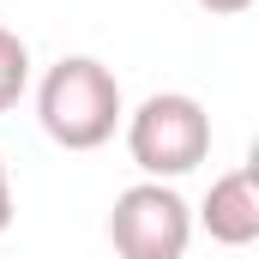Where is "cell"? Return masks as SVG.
Listing matches in <instances>:
<instances>
[{"label": "cell", "mask_w": 259, "mask_h": 259, "mask_svg": "<svg viewBox=\"0 0 259 259\" xmlns=\"http://www.w3.org/2000/svg\"><path fill=\"white\" fill-rule=\"evenodd\" d=\"M109 241H115L121 259H187L193 205L175 193L169 181H133L127 193H115Z\"/></svg>", "instance_id": "cell-3"}, {"label": "cell", "mask_w": 259, "mask_h": 259, "mask_svg": "<svg viewBox=\"0 0 259 259\" xmlns=\"http://www.w3.org/2000/svg\"><path fill=\"white\" fill-rule=\"evenodd\" d=\"M12 229V187H6V175H0V235Z\"/></svg>", "instance_id": "cell-7"}, {"label": "cell", "mask_w": 259, "mask_h": 259, "mask_svg": "<svg viewBox=\"0 0 259 259\" xmlns=\"http://www.w3.org/2000/svg\"><path fill=\"white\" fill-rule=\"evenodd\" d=\"M0 175H6V157H0Z\"/></svg>", "instance_id": "cell-8"}, {"label": "cell", "mask_w": 259, "mask_h": 259, "mask_svg": "<svg viewBox=\"0 0 259 259\" xmlns=\"http://www.w3.org/2000/svg\"><path fill=\"white\" fill-rule=\"evenodd\" d=\"M24 91H30V49H24L18 30L0 24V115H6Z\"/></svg>", "instance_id": "cell-5"}, {"label": "cell", "mask_w": 259, "mask_h": 259, "mask_svg": "<svg viewBox=\"0 0 259 259\" xmlns=\"http://www.w3.org/2000/svg\"><path fill=\"white\" fill-rule=\"evenodd\" d=\"M121 127H127V157L145 181H181L211 157V115L187 91H151Z\"/></svg>", "instance_id": "cell-2"}, {"label": "cell", "mask_w": 259, "mask_h": 259, "mask_svg": "<svg viewBox=\"0 0 259 259\" xmlns=\"http://www.w3.org/2000/svg\"><path fill=\"white\" fill-rule=\"evenodd\" d=\"M193 6H205V12H217V18H235V12H247L253 0H193Z\"/></svg>", "instance_id": "cell-6"}, {"label": "cell", "mask_w": 259, "mask_h": 259, "mask_svg": "<svg viewBox=\"0 0 259 259\" xmlns=\"http://www.w3.org/2000/svg\"><path fill=\"white\" fill-rule=\"evenodd\" d=\"M199 223L217 247H253L259 241V169L253 163L211 181V193L199 205Z\"/></svg>", "instance_id": "cell-4"}, {"label": "cell", "mask_w": 259, "mask_h": 259, "mask_svg": "<svg viewBox=\"0 0 259 259\" xmlns=\"http://www.w3.org/2000/svg\"><path fill=\"white\" fill-rule=\"evenodd\" d=\"M36 121L61 151H97L127 121L121 78L97 55H61L36 84Z\"/></svg>", "instance_id": "cell-1"}]
</instances>
